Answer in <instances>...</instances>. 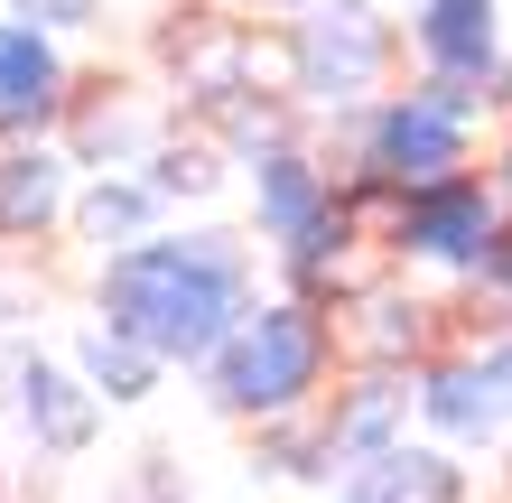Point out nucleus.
<instances>
[{
	"mask_svg": "<svg viewBox=\"0 0 512 503\" xmlns=\"http://www.w3.org/2000/svg\"><path fill=\"white\" fill-rule=\"evenodd\" d=\"M233 10H270V19H298V10H317V0H233Z\"/></svg>",
	"mask_w": 512,
	"mask_h": 503,
	"instance_id": "obj_26",
	"label": "nucleus"
},
{
	"mask_svg": "<svg viewBox=\"0 0 512 503\" xmlns=\"http://www.w3.org/2000/svg\"><path fill=\"white\" fill-rule=\"evenodd\" d=\"M391 10H410V0H391Z\"/></svg>",
	"mask_w": 512,
	"mask_h": 503,
	"instance_id": "obj_27",
	"label": "nucleus"
},
{
	"mask_svg": "<svg viewBox=\"0 0 512 503\" xmlns=\"http://www.w3.org/2000/svg\"><path fill=\"white\" fill-rule=\"evenodd\" d=\"M261 252H270L261 233H233V224H159L94 261V317L168 354L177 373H196L261 299Z\"/></svg>",
	"mask_w": 512,
	"mask_h": 503,
	"instance_id": "obj_1",
	"label": "nucleus"
},
{
	"mask_svg": "<svg viewBox=\"0 0 512 503\" xmlns=\"http://www.w3.org/2000/svg\"><path fill=\"white\" fill-rule=\"evenodd\" d=\"M336 503H475V476L457 466L447 438H401V448H382L364 466H345L336 476Z\"/></svg>",
	"mask_w": 512,
	"mask_h": 503,
	"instance_id": "obj_13",
	"label": "nucleus"
},
{
	"mask_svg": "<svg viewBox=\"0 0 512 503\" xmlns=\"http://www.w3.org/2000/svg\"><path fill=\"white\" fill-rule=\"evenodd\" d=\"M0 382H10V410H19V429H28V448H38V457H94L112 401L75 373V354L10 345V354H0Z\"/></svg>",
	"mask_w": 512,
	"mask_h": 503,
	"instance_id": "obj_7",
	"label": "nucleus"
},
{
	"mask_svg": "<svg viewBox=\"0 0 512 503\" xmlns=\"http://www.w3.org/2000/svg\"><path fill=\"white\" fill-rule=\"evenodd\" d=\"M75 150L56 131H10L0 140V252L47 243L56 224L75 215Z\"/></svg>",
	"mask_w": 512,
	"mask_h": 503,
	"instance_id": "obj_9",
	"label": "nucleus"
},
{
	"mask_svg": "<svg viewBox=\"0 0 512 503\" xmlns=\"http://www.w3.org/2000/svg\"><path fill=\"white\" fill-rule=\"evenodd\" d=\"M252 476H270V485H336L345 466H336V448H326L317 410H289V420L252 429Z\"/></svg>",
	"mask_w": 512,
	"mask_h": 503,
	"instance_id": "obj_19",
	"label": "nucleus"
},
{
	"mask_svg": "<svg viewBox=\"0 0 512 503\" xmlns=\"http://www.w3.org/2000/svg\"><path fill=\"white\" fill-rule=\"evenodd\" d=\"M503 187H494V168L475 159L457 177H429V187H401V205L382 215V261H401V271H447V280H466L475 261H485V243L503 233Z\"/></svg>",
	"mask_w": 512,
	"mask_h": 503,
	"instance_id": "obj_4",
	"label": "nucleus"
},
{
	"mask_svg": "<svg viewBox=\"0 0 512 503\" xmlns=\"http://www.w3.org/2000/svg\"><path fill=\"white\" fill-rule=\"evenodd\" d=\"M336 345H345V364H410L419 373L457 336H447V308L429 299V289H410L401 271H364L336 299Z\"/></svg>",
	"mask_w": 512,
	"mask_h": 503,
	"instance_id": "obj_6",
	"label": "nucleus"
},
{
	"mask_svg": "<svg viewBox=\"0 0 512 503\" xmlns=\"http://www.w3.org/2000/svg\"><path fill=\"white\" fill-rule=\"evenodd\" d=\"M410 56V28L391 0H317L289 19V94L308 103V122H336V140L391 94Z\"/></svg>",
	"mask_w": 512,
	"mask_h": 503,
	"instance_id": "obj_3",
	"label": "nucleus"
},
{
	"mask_svg": "<svg viewBox=\"0 0 512 503\" xmlns=\"http://www.w3.org/2000/svg\"><path fill=\"white\" fill-rule=\"evenodd\" d=\"M466 289H475V299H485L494 317H512V215H503V233L485 243V261L466 271Z\"/></svg>",
	"mask_w": 512,
	"mask_h": 503,
	"instance_id": "obj_20",
	"label": "nucleus"
},
{
	"mask_svg": "<svg viewBox=\"0 0 512 503\" xmlns=\"http://www.w3.org/2000/svg\"><path fill=\"white\" fill-rule=\"evenodd\" d=\"M75 103V56L47 19L0 10V131H56Z\"/></svg>",
	"mask_w": 512,
	"mask_h": 503,
	"instance_id": "obj_10",
	"label": "nucleus"
},
{
	"mask_svg": "<svg viewBox=\"0 0 512 503\" xmlns=\"http://www.w3.org/2000/svg\"><path fill=\"white\" fill-rule=\"evenodd\" d=\"M494 187H503V205H512V122L494 131Z\"/></svg>",
	"mask_w": 512,
	"mask_h": 503,
	"instance_id": "obj_25",
	"label": "nucleus"
},
{
	"mask_svg": "<svg viewBox=\"0 0 512 503\" xmlns=\"http://www.w3.org/2000/svg\"><path fill=\"white\" fill-rule=\"evenodd\" d=\"M168 131H177V112H159L149 94H122V103L75 94V103H66V122H56V140H66L84 168H140Z\"/></svg>",
	"mask_w": 512,
	"mask_h": 503,
	"instance_id": "obj_15",
	"label": "nucleus"
},
{
	"mask_svg": "<svg viewBox=\"0 0 512 503\" xmlns=\"http://www.w3.org/2000/svg\"><path fill=\"white\" fill-rule=\"evenodd\" d=\"M345 150L364 159V168H382L391 187H429V177L475 168V150H485V122H457V112L429 103L419 84H391L364 122L345 131Z\"/></svg>",
	"mask_w": 512,
	"mask_h": 503,
	"instance_id": "obj_5",
	"label": "nucleus"
},
{
	"mask_svg": "<svg viewBox=\"0 0 512 503\" xmlns=\"http://www.w3.org/2000/svg\"><path fill=\"white\" fill-rule=\"evenodd\" d=\"M0 10H19V19H47L56 38H84V28L103 19V0H0Z\"/></svg>",
	"mask_w": 512,
	"mask_h": 503,
	"instance_id": "obj_22",
	"label": "nucleus"
},
{
	"mask_svg": "<svg viewBox=\"0 0 512 503\" xmlns=\"http://www.w3.org/2000/svg\"><path fill=\"white\" fill-rule=\"evenodd\" d=\"M410 420H419V373L410 364H345L317 401V429L336 448V466H364L382 448H401Z\"/></svg>",
	"mask_w": 512,
	"mask_h": 503,
	"instance_id": "obj_8",
	"label": "nucleus"
},
{
	"mask_svg": "<svg viewBox=\"0 0 512 503\" xmlns=\"http://www.w3.org/2000/svg\"><path fill=\"white\" fill-rule=\"evenodd\" d=\"M66 354H75V373L94 382V392H103L112 410H140V401H149V392H159V382L177 373L168 354H149L140 336H122V327H112V317H84V327L66 336Z\"/></svg>",
	"mask_w": 512,
	"mask_h": 503,
	"instance_id": "obj_17",
	"label": "nucleus"
},
{
	"mask_svg": "<svg viewBox=\"0 0 512 503\" xmlns=\"http://www.w3.org/2000/svg\"><path fill=\"white\" fill-rule=\"evenodd\" d=\"M419 429H429V438H447L457 457L503 448V438H512V420H503V401H494L485 364L466 354V336H457V345H438L429 364H419Z\"/></svg>",
	"mask_w": 512,
	"mask_h": 503,
	"instance_id": "obj_11",
	"label": "nucleus"
},
{
	"mask_svg": "<svg viewBox=\"0 0 512 503\" xmlns=\"http://www.w3.org/2000/svg\"><path fill=\"white\" fill-rule=\"evenodd\" d=\"M112 503H187V494H177V476H168V457H140L131 476H122V494H112Z\"/></svg>",
	"mask_w": 512,
	"mask_h": 503,
	"instance_id": "obj_23",
	"label": "nucleus"
},
{
	"mask_svg": "<svg viewBox=\"0 0 512 503\" xmlns=\"http://www.w3.org/2000/svg\"><path fill=\"white\" fill-rule=\"evenodd\" d=\"M466 354H475V364H485L494 401H503V420H512V317H503V327H485V336H466Z\"/></svg>",
	"mask_w": 512,
	"mask_h": 503,
	"instance_id": "obj_21",
	"label": "nucleus"
},
{
	"mask_svg": "<svg viewBox=\"0 0 512 503\" xmlns=\"http://www.w3.org/2000/svg\"><path fill=\"white\" fill-rule=\"evenodd\" d=\"M224 168H243V159H233L224 140L196 122V112H177V131L140 159V177H149L168 205H215V196H224Z\"/></svg>",
	"mask_w": 512,
	"mask_h": 503,
	"instance_id": "obj_18",
	"label": "nucleus"
},
{
	"mask_svg": "<svg viewBox=\"0 0 512 503\" xmlns=\"http://www.w3.org/2000/svg\"><path fill=\"white\" fill-rule=\"evenodd\" d=\"M485 103H494V122H512V56H503L494 75H485Z\"/></svg>",
	"mask_w": 512,
	"mask_h": 503,
	"instance_id": "obj_24",
	"label": "nucleus"
},
{
	"mask_svg": "<svg viewBox=\"0 0 512 503\" xmlns=\"http://www.w3.org/2000/svg\"><path fill=\"white\" fill-rule=\"evenodd\" d=\"M336 373H345L336 308L280 289V299H252L243 327H233V336L196 364V392H205V410H215V420L261 429V420H289V410H317Z\"/></svg>",
	"mask_w": 512,
	"mask_h": 503,
	"instance_id": "obj_2",
	"label": "nucleus"
},
{
	"mask_svg": "<svg viewBox=\"0 0 512 503\" xmlns=\"http://www.w3.org/2000/svg\"><path fill=\"white\" fill-rule=\"evenodd\" d=\"M159 224H168V196L149 187L140 168H94V177L75 187V215H66V233H75L94 261L122 252V243H140V233H159Z\"/></svg>",
	"mask_w": 512,
	"mask_h": 503,
	"instance_id": "obj_16",
	"label": "nucleus"
},
{
	"mask_svg": "<svg viewBox=\"0 0 512 503\" xmlns=\"http://www.w3.org/2000/svg\"><path fill=\"white\" fill-rule=\"evenodd\" d=\"M401 28H410V66H429V75L485 84L503 66V0H410Z\"/></svg>",
	"mask_w": 512,
	"mask_h": 503,
	"instance_id": "obj_12",
	"label": "nucleus"
},
{
	"mask_svg": "<svg viewBox=\"0 0 512 503\" xmlns=\"http://www.w3.org/2000/svg\"><path fill=\"white\" fill-rule=\"evenodd\" d=\"M243 177H252V233H261V243H289V233L308 224L317 205H336V187H345V168H326L308 140H280V150H261Z\"/></svg>",
	"mask_w": 512,
	"mask_h": 503,
	"instance_id": "obj_14",
	"label": "nucleus"
}]
</instances>
